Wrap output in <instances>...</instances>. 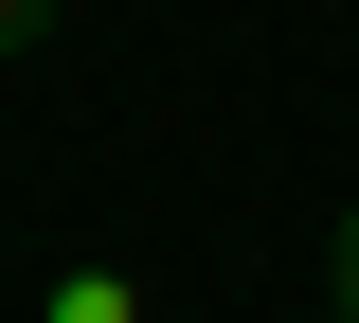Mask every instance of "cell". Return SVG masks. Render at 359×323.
<instances>
[{
	"mask_svg": "<svg viewBox=\"0 0 359 323\" xmlns=\"http://www.w3.org/2000/svg\"><path fill=\"white\" fill-rule=\"evenodd\" d=\"M54 323H144V305H126L108 270H72V305H54Z\"/></svg>",
	"mask_w": 359,
	"mask_h": 323,
	"instance_id": "obj_1",
	"label": "cell"
},
{
	"mask_svg": "<svg viewBox=\"0 0 359 323\" xmlns=\"http://www.w3.org/2000/svg\"><path fill=\"white\" fill-rule=\"evenodd\" d=\"M323 287H341V323H359V198H341V252H323Z\"/></svg>",
	"mask_w": 359,
	"mask_h": 323,
	"instance_id": "obj_2",
	"label": "cell"
},
{
	"mask_svg": "<svg viewBox=\"0 0 359 323\" xmlns=\"http://www.w3.org/2000/svg\"><path fill=\"white\" fill-rule=\"evenodd\" d=\"M36 36H54V0H0V54H36Z\"/></svg>",
	"mask_w": 359,
	"mask_h": 323,
	"instance_id": "obj_3",
	"label": "cell"
},
{
	"mask_svg": "<svg viewBox=\"0 0 359 323\" xmlns=\"http://www.w3.org/2000/svg\"><path fill=\"white\" fill-rule=\"evenodd\" d=\"M323 323H341V305H323Z\"/></svg>",
	"mask_w": 359,
	"mask_h": 323,
	"instance_id": "obj_4",
	"label": "cell"
}]
</instances>
